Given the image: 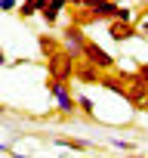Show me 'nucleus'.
I'll use <instances>...</instances> for the list:
<instances>
[{"label": "nucleus", "instance_id": "obj_1", "mask_svg": "<svg viewBox=\"0 0 148 158\" xmlns=\"http://www.w3.org/2000/svg\"><path fill=\"white\" fill-rule=\"evenodd\" d=\"M46 90H49V96H53V102H56L59 115L71 118L74 112H77V96L71 93V81H59V77H49V81H46Z\"/></svg>", "mask_w": 148, "mask_h": 158}, {"label": "nucleus", "instance_id": "obj_7", "mask_svg": "<svg viewBox=\"0 0 148 158\" xmlns=\"http://www.w3.org/2000/svg\"><path fill=\"white\" fill-rule=\"evenodd\" d=\"M74 77H77L80 84H99L102 81V68L93 65L90 59H77V71H74Z\"/></svg>", "mask_w": 148, "mask_h": 158}, {"label": "nucleus", "instance_id": "obj_9", "mask_svg": "<svg viewBox=\"0 0 148 158\" xmlns=\"http://www.w3.org/2000/svg\"><path fill=\"white\" fill-rule=\"evenodd\" d=\"M37 47H40V53H43V56H53V53L59 50V44H56V37H53V34H40V37H37Z\"/></svg>", "mask_w": 148, "mask_h": 158}, {"label": "nucleus", "instance_id": "obj_6", "mask_svg": "<svg viewBox=\"0 0 148 158\" xmlns=\"http://www.w3.org/2000/svg\"><path fill=\"white\" fill-rule=\"evenodd\" d=\"M108 34H111V40H117V44L133 40V37H142V31H139L133 22H120V19H111V22H108Z\"/></svg>", "mask_w": 148, "mask_h": 158}, {"label": "nucleus", "instance_id": "obj_10", "mask_svg": "<svg viewBox=\"0 0 148 158\" xmlns=\"http://www.w3.org/2000/svg\"><path fill=\"white\" fill-rule=\"evenodd\" d=\"M56 146L74 149V152H87V149H93V143H87V139H56Z\"/></svg>", "mask_w": 148, "mask_h": 158}, {"label": "nucleus", "instance_id": "obj_8", "mask_svg": "<svg viewBox=\"0 0 148 158\" xmlns=\"http://www.w3.org/2000/svg\"><path fill=\"white\" fill-rule=\"evenodd\" d=\"M99 87H105V90H111L114 96H120V99H127V81L120 74H108V71H102V81H99Z\"/></svg>", "mask_w": 148, "mask_h": 158}, {"label": "nucleus", "instance_id": "obj_11", "mask_svg": "<svg viewBox=\"0 0 148 158\" xmlns=\"http://www.w3.org/2000/svg\"><path fill=\"white\" fill-rule=\"evenodd\" d=\"M77 106H80V112H84V118H90V121H96V109H93V99H90L87 93H77Z\"/></svg>", "mask_w": 148, "mask_h": 158}, {"label": "nucleus", "instance_id": "obj_22", "mask_svg": "<svg viewBox=\"0 0 148 158\" xmlns=\"http://www.w3.org/2000/svg\"><path fill=\"white\" fill-rule=\"evenodd\" d=\"M145 16H148V6H145Z\"/></svg>", "mask_w": 148, "mask_h": 158}, {"label": "nucleus", "instance_id": "obj_14", "mask_svg": "<svg viewBox=\"0 0 148 158\" xmlns=\"http://www.w3.org/2000/svg\"><path fill=\"white\" fill-rule=\"evenodd\" d=\"M114 19H120V22H133V10L130 6H117V16Z\"/></svg>", "mask_w": 148, "mask_h": 158}, {"label": "nucleus", "instance_id": "obj_17", "mask_svg": "<svg viewBox=\"0 0 148 158\" xmlns=\"http://www.w3.org/2000/svg\"><path fill=\"white\" fill-rule=\"evenodd\" d=\"M136 71H139L142 81H148V62H139V68H136Z\"/></svg>", "mask_w": 148, "mask_h": 158}, {"label": "nucleus", "instance_id": "obj_18", "mask_svg": "<svg viewBox=\"0 0 148 158\" xmlns=\"http://www.w3.org/2000/svg\"><path fill=\"white\" fill-rule=\"evenodd\" d=\"M49 3H56V6H62V10H65V6H71V0H49Z\"/></svg>", "mask_w": 148, "mask_h": 158}, {"label": "nucleus", "instance_id": "obj_15", "mask_svg": "<svg viewBox=\"0 0 148 158\" xmlns=\"http://www.w3.org/2000/svg\"><path fill=\"white\" fill-rule=\"evenodd\" d=\"M114 149H123V152H136V143H127V139H111Z\"/></svg>", "mask_w": 148, "mask_h": 158}, {"label": "nucleus", "instance_id": "obj_4", "mask_svg": "<svg viewBox=\"0 0 148 158\" xmlns=\"http://www.w3.org/2000/svg\"><path fill=\"white\" fill-rule=\"evenodd\" d=\"M62 47L74 56V59H84V47H87V34H84V25L71 22L65 31H62Z\"/></svg>", "mask_w": 148, "mask_h": 158}, {"label": "nucleus", "instance_id": "obj_16", "mask_svg": "<svg viewBox=\"0 0 148 158\" xmlns=\"http://www.w3.org/2000/svg\"><path fill=\"white\" fill-rule=\"evenodd\" d=\"M13 10H19L16 0H0V13H13Z\"/></svg>", "mask_w": 148, "mask_h": 158}, {"label": "nucleus", "instance_id": "obj_12", "mask_svg": "<svg viewBox=\"0 0 148 158\" xmlns=\"http://www.w3.org/2000/svg\"><path fill=\"white\" fill-rule=\"evenodd\" d=\"M40 16H43V22H46V25H56V22H59V16H62V6L49 3L46 10H40Z\"/></svg>", "mask_w": 148, "mask_h": 158}, {"label": "nucleus", "instance_id": "obj_2", "mask_svg": "<svg viewBox=\"0 0 148 158\" xmlns=\"http://www.w3.org/2000/svg\"><path fill=\"white\" fill-rule=\"evenodd\" d=\"M46 71H49V77H59V81H74L77 59L68 50H56L53 56H46Z\"/></svg>", "mask_w": 148, "mask_h": 158}, {"label": "nucleus", "instance_id": "obj_13", "mask_svg": "<svg viewBox=\"0 0 148 158\" xmlns=\"http://www.w3.org/2000/svg\"><path fill=\"white\" fill-rule=\"evenodd\" d=\"M16 13H19V19H31V16H37V6H34V0H22V6Z\"/></svg>", "mask_w": 148, "mask_h": 158}, {"label": "nucleus", "instance_id": "obj_21", "mask_svg": "<svg viewBox=\"0 0 148 158\" xmlns=\"http://www.w3.org/2000/svg\"><path fill=\"white\" fill-rule=\"evenodd\" d=\"M0 152H13V149H10V146H0Z\"/></svg>", "mask_w": 148, "mask_h": 158}, {"label": "nucleus", "instance_id": "obj_5", "mask_svg": "<svg viewBox=\"0 0 148 158\" xmlns=\"http://www.w3.org/2000/svg\"><path fill=\"white\" fill-rule=\"evenodd\" d=\"M84 59H90V62L99 65L102 71H114V56H111L108 50H102L96 40H87V47H84Z\"/></svg>", "mask_w": 148, "mask_h": 158}, {"label": "nucleus", "instance_id": "obj_3", "mask_svg": "<svg viewBox=\"0 0 148 158\" xmlns=\"http://www.w3.org/2000/svg\"><path fill=\"white\" fill-rule=\"evenodd\" d=\"M117 74L127 81V102H130V106H136V109H142V106L148 102V81H142L139 71H136V74L117 71Z\"/></svg>", "mask_w": 148, "mask_h": 158}, {"label": "nucleus", "instance_id": "obj_19", "mask_svg": "<svg viewBox=\"0 0 148 158\" xmlns=\"http://www.w3.org/2000/svg\"><path fill=\"white\" fill-rule=\"evenodd\" d=\"M0 65H10V59H6V53L0 50Z\"/></svg>", "mask_w": 148, "mask_h": 158}, {"label": "nucleus", "instance_id": "obj_20", "mask_svg": "<svg viewBox=\"0 0 148 158\" xmlns=\"http://www.w3.org/2000/svg\"><path fill=\"white\" fill-rule=\"evenodd\" d=\"M84 3H87V0H71V6H77V10H80Z\"/></svg>", "mask_w": 148, "mask_h": 158}]
</instances>
